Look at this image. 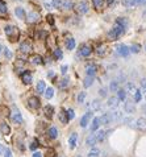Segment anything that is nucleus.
I'll return each mask as SVG.
<instances>
[{"instance_id": "obj_1", "label": "nucleus", "mask_w": 146, "mask_h": 157, "mask_svg": "<svg viewBox=\"0 0 146 157\" xmlns=\"http://www.w3.org/2000/svg\"><path fill=\"white\" fill-rule=\"evenodd\" d=\"M124 27L121 25V24H118V22H116L115 25H113L112 31L108 32V38L109 40H116V38H118L120 36L124 33Z\"/></svg>"}, {"instance_id": "obj_2", "label": "nucleus", "mask_w": 146, "mask_h": 157, "mask_svg": "<svg viewBox=\"0 0 146 157\" xmlns=\"http://www.w3.org/2000/svg\"><path fill=\"white\" fill-rule=\"evenodd\" d=\"M4 31H5L7 36H9L11 41H16V38L19 37V31H16V29L13 28V27H11V25H7Z\"/></svg>"}, {"instance_id": "obj_3", "label": "nucleus", "mask_w": 146, "mask_h": 157, "mask_svg": "<svg viewBox=\"0 0 146 157\" xmlns=\"http://www.w3.org/2000/svg\"><path fill=\"white\" fill-rule=\"evenodd\" d=\"M116 50H117V53L120 54V56L128 57V56H129V52H130V49H129L126 45H124V44H118L117 48H116Z\"/></svg>"}, {"instance_id": "obj_4", "label": "nucleus", "mask_w": 146, "mask_h": 157, "mask_svg": "<svg viewBox=\"0 0 146 157\" xmlns=\"http://www.w3.org/2000/svg\"><path fill=\"white\" fill-rule=\"evenodd\" d=\"M88 10H90V5H88V3L87 1H80V3L76 5V11H78L79 13H87L88 12Z\"/></svg>"}, {"instance_id": "obj_5", "label": "nucleus", "mask_w": 146, "mask_h": 157, "mask_svg": "<svg viewBox=\"0 0 146 157\" xmlns=\"http://www.w3.org/2000/svg\"><path fill=\"white\" fill-rule=\"evenodd\" d=\"M12 119L15 123H17V124H22L24 123V119H22V115L20 114L19 110H15L12 114Z\"/></svg>"}, {"instance_id": "obj_6", "label": "nucleus", "mask_w": 146, "mask_h": 157, "mask_svg": "<svg viewBox=\"0 0 146 157\" xmlns=\"http://www.w3.org/2000/svg\"><path fill=\"white\" fill-rule=\"evenodd\" d=\"M76 141H78V133H71L70 135V139H68V147H70V149H74L75 147H76Z\"/></svg>"}, {"instance_id": "obj_7", "label": "nucleus", "mask_w": 146, "mask_h": 157, "mask_svg": "<svg viewBox=\"0 0 146 157\" xmlns=\"http://www.w3.org/2000/svg\"><path fill=\"white\" fill-rule=\"evenodd\" d=\"M91 116H92V112H87V114H84L83 116H82L80 119V127H83V128H86L88 124V122H90Z\"/></svg>"}, {"instance_id": "obj_8", "label": "nucleus", "mask_w": 146, "mask_h": 157, "mask_svg": "<svg viewBox=\"0 0 146 157\" xmlns=\"http://www.w3.org/2000/svg\"><path fill=\"white\" fill-rule=\"evenodd\" d=\"M28 104L32 108H38V107H40V99H38L37 97H30L28 99Z\"/></svg>"}, {"instance_id": "obj_9", "label": "nucleus", "mask_w": 146, "mask_h": 157, "mask_svg": "<svg viewBox=\"0 0 146 157\" xmlns=\"http://www.w3.org/2000/svg\"><path fill=\"white\" fill-rule=\"evenodd\" d=\"M96 65H93V63H91V65H87V67H86V73H87V77H93L95 74H96Z\"/></svg>"}, {"instance_id": "obj_10", "label": "nucleus", "mask_w": 146, "mask_h": 157, "mask_svg": "<svg viewBox=\"0 0 146 157\" xmlns=\"http://www.w3.org/2000/svg\"><path fill=\"white\" fill-rule=\"evenodd\" d=\"M124 110H125V112H128V114H133L134 110H136V107H134V104L132 103L130 101H128L124 103Z\"/></svg>"}, {"instance_id": "obj_11", "label": "nucleus", "mask_w": 146, "mask_h": 157, "mask_svg": "<svg viewBox=\"0 0 146 157\" xmlns=\"http://www.w3.org/2000/svg\"><path fill=\"white\" fill-rule=\"evenodd\" d=\"M21 79H22V82L24 83H32V81H33V77H32V74L29 71H24L21 74Z\"/></svg>"}, {"instance_id": "obj_12", "label": "nucleus", "mask_w": 146, "mask_h": 157, "mask_svg": "<svg viewBox=\"0 0 146 157\" xmlns=\"http://www.w3.org/2000/svg\"><path fill=\"white\" fill-rule=\"evenodd\" d=\"M26 20H28V22H36L40 20V15L36 12H29L26 16Z\"/></svg>"}, {"instance_id": "obj_13", "label": "nucleus", "mask_w": 146, "mask_h": 157, "mask_svg": "<svg viewBox=\"0 0 146 157\" xmlns=\"http://www.w3.org/2000/svg\"><path fill=\"white\" fill-rule=\"evenodd\" d=\"M136 127L138 129H146V119L138 118V119L136 120Z\"/></svg>"}, {"instance_id": "obj_14", "label": "nucleus", "mask_w": 146, "mask_h": 157, "mask_svg": "<svg viewBox=\"0 0 146 157\" xmlns=\"http://www.w3.org/2000/svg\"><path fill=\"white\" fill-rule=\"evenodd\" d=\"M29 61H30L32 63H34V65H41V63H44V61H42V57L41 56H32L30 58H29Z\"/></svg>"}, {"instance_id": "obj_15", "label": "nucleus", "mask_w": 146, "mask_h": 157, "mask_svg": "<svg viewBox=\"0 0 146 157\" xmlns=\"http://www.w3.org/2000/svg\"><path fill=\"white\" fill-rule=\"evenodd\" d=\"M112 115L111 114H104L101 118H100V122L103 123V124H109V123L112 122Z\"/></svg>"}, {"instance_id": "obj_16", "label": "nucleus", "mask_w": 146, "mask_h": 157, "mask_svg": "<svg viewBox=\"0 0 146 157\" xmlns=\"http://www.w3.org/2000/svg\"><path fill=\"white\" fill-rule=\"evenodd\" d=\"M45 91H46L45 82L44 81H38V83H37V92H38V94H45Z\"/></svg>"}, {"instance_id": "obj_17", "label": "nucleus", "mask_w": 146, "mask_h": 157, "mask_svg": "<svg viewBox=\"0 0 146 157\" xmlns=\"http://www.w3.org/2000/svg\"><path fill=\"white\" fill-rule=\"evenodd\" d=\"M15 15L17 16L19 19H25V17H26V13H25V11L22 10L21 7H17V8H16V10H15Z\"/></svg>"}, {"instance_id": "obj_18", "label": "nucleus", "mask_w": 146, "mask_h": 157, "mask_svg": "<svg viewBox=\"0 0 146 157\" xmlns=\"http://www.w3.org/2000/svg\"><path fill=\"white\" fill-rule=\"evenodd\" d=\"M30 44H29L28 41H25V42H22L21 45H20V50L22 52V53H29L30 52Z\"/></svg>"}, {"instance_id": "obj_19", "label": "nucleus", "mask_w": 146, "mask_h": 157, "mask_svg": "<svg viewBox=\"0 0 146 157\" xmlns=\"http://www.w3.org/2000/svg\"><path fill=\"white\" fill-rule=\"evenodd\" d=\"M100 118H95V119L92 120V126H91V131L92 132H95V131H97L99 129V127H100Z\"/></svg>"}, {"instance_id": "obj_20", "label": "nucleus", "mask_w": 146, "mask_h": 157, "mask_svg": "<svg viewBox=\"0 0 146 157\" xmlns=\"http://www.w3.org/2000/svg\"><path fill=\"white\" fill-rule=\"evenodd\" d=\"M44 114L49 118V119H51V118H53V114H54V108L51 106H46L44 108Z\"/></svg>"}, {"instance_id": "obj_21", "label": "nucleus", "mask_w": 146, "mask_h": 157, "mask_svg": "<svg viewBox=\"0 0 146 157\" xmlns=\"http://www.w3.org/2000/svg\"><path fill=\"white\" fill-rule=\"evenodd\" d=\"M59 120L63 123V124H66V123L68 122V116H67V111L65 110H61V112H59Z\"/></svg>"}, {"instance_id": "obj_22", "label": "nucleus", "mask_w": 146, "mask_h": 157, "mask_svg": "<svg viewBox=\"0 0 146 157\" xmlns=\"http://www.w3.org/2000/svg\"><path fill=\"white\" fill-rule=\"evenodd\" d=\"M80 54L83 57H88L91 54V48L88 46V45H83L82 49H80Z\"/></svg>"}, {"instance_id": "obj_23", "label": "nucleus", "mask_w": 146, "mask_h": 157, "mask_svg": "<svg viewBox=\"0 0 146 157\" xmlns=\"http://www.w3.org/2000/svg\"><path fill=\"white\" fill-rule=\"evenodd\" d=\"M0 131H1L3 135H8V133L11 132V128L7 123H1V124H0Z\"/></svg>"}, {"instance_id": "obj_24", "label": "nucleus", "mask_w": 146, "mask_h": 157, "mask_svg": "<svg viewBox=\"0 0 146 157\" xmlns=\"http://www.w3.org/2000/svg\"><path fill=\"white\" fill-rule=\"evenodd\" d=\"M47 135H49L50 139H55L58 136V131H57L55 127H50L49 131H47Z\"/></svg>"}, {"instance_id": "obj_25", "label": "nucleus", "mask_w": 146, "mask_h": 157, "mask_svg": "<svg viewBox=\"0 0 146 157\" xmlns=\"http://www.w3.org/2000/svg\"><path fill=\"white\" fill-rule=\"evenodd\" d=\"M66 48H67L68 50H72L75 48V40L74 38H67L66 40Z\"/></svg>"}, {"instance_id": "obj_26", "label": "nucleus", "mask_w": 146, "mask_h": 157, "mask_svg": "<svg viewBox=\"0 0 146 157\" xmlns=\"http://www.w3.org/2000/svg\"><path fill=\"white\" fill-rule=\"evenodd\" d=\"M122 5L130 8V7L137 5V0H122Z\"/></svg>"}, {"instance_id": "obj_27", "label": "nucleus", "mask_w": 146, "mask_h": 157, "mask_svg": "<svg viewBox=\"0 0 146 157\" xmlns=\"http://www.w3.org/2000/svg\"><path fill=\"white\" fill-rule=\"evenodd\" d=\"M97 143L96 140V135H91L87 137V145H90V147H92V145H95Z\"/></svg>"}, {"instance_id": "obj_28", "label": "nucleus", "mask_w": 146, "mask_h": 157, "mask_svg": "<svg viewBox=\"0 0 146 157\" xmlns=\"http://www.w3.org/2000/svg\"><path fill=\"white\" fill-rule=\"evenodd\" d=\"M72 7H74V3H72L71 0H63V4H62L63 10H71Z\"/></svg>"}, {"instance_id": "obj_29", "label": "nucleus", "mask_w": 146, "mask_h": 157, "mask_svg": "<svg viewBox=\"0 0 146 157\" xmlns=\"http://www.w3.org/2000/svg\"><path fill=\"white\" fill-rule=\"evenodd\" d=\"M45 98H46L47 101L49 99H51L53 98V95H54V90H53V87H49V88H46V91H45Z\"/></svg>"}, {"instance_id": "obj_30", "label": "nucleus", "mask_w": 146, "mask_h": 157, "mask_svg": "<svg viewBox=\"0 0 146 157\" xmlns=\"http://www.w3.org/2000/svg\"><path fill=\"white\" fill-rule=\"evenodd\" d=\"M117 102H118V98H115V97L109 98L107 106H108V107H116V106H117Z\"/></svg>"}, {"instance_id": "obj_31", "label": "nucleus", "mask_w": 146, "mask_h": 157, "mask_svg": "<svg viewBox=\"0 0 146 157\" xmlns=\"http://www.w3.org/2000/svg\"><path fill=\"white\" fill-rule=\"evenodd\" d=\"M95 135H96L97 143H100V141H103V140H104V137H105V132H104V131H97Z\"/></svg>"}, {"instance_id": "obj_32", "label": "nucleus", "mask_w": 146, "mask_h": 157, "mask_svg": "<svg viewBox=\"0 0 146 157\" xmlns=\"http://www.w3.org/2000/svg\"><path fill=\"white\" fill-rule=\"evenodd\" d=\"M100 154V151L97 148H92L90 152H88V157H99Z\"/></svg>"}, {"instance_id": "obj_33", "label": "nucleus", "mask_w": 146, "mask_h": 157, "mask_svg": "<svg viewBox=\"0 0 146 157\" xmlns=\"http://www.w3.org/2000/svg\"><path fill=\"white\" fill-rule=\"evenodd\" d=\"M68 83H70V79H68L67 77H65L62 81L59 82V87H61V88H65V87H67V86H68Z\"/></svg>"}, {"instance_id": "obj_34", "label": "nucleus", "mask_w": 146, "mask_h": 157, "mask_svg": "<svg viewBox=\"0 0 146 157\" xmlns=\"http://www.w3.org/2000/svg\"><path fill=\"white\" fill-rule=\"evenodd\" d=\"M92 4L96 10H100L103 7V4H104V0H92Z\"/></svg>"}, {"instance_id": "obj_35", "label": "nucleus", "mask_w": 146, "mask_h": 157, "mask_svg": "<svg viewBox=\"0 0 146 157\" xmlns=\"http://www.w3.org/2000/svg\"><path fill=\"white\" fill-rule=\"evenodd\" d=\"M111 115H112V119H113V120H121V118H122L121 112H120L118 110H117V111H113Z\"/></svg>"}, {"instance_id": "obj_36", "label": "nucleus", "mask_w": 146, "mask_h": 157, "mask_svg": "<svg viewBox=\"0 0 146 157\" xmlns=\"http://www.w3.org/2000/svg\"><path fill=\"white\" fill-rule=\"evenodd\" d=\"M92 83H93V77H87V78L84 79L83 86H84V87H90Z\"/></svg>"}, {"instance_id": "obj_37", "label": "nucleus", "mask_w": 146, "mask_h": 157, "mask_svg": "<svg viewBox=\"0 0 146 157\" xmlns=\"http://www.w3.org/2000/svg\"><path fill=\"white\" fill-rule=\"evenodd\" d=\"M91 108H92V110H95V111H97V110H100V108H101V104H100L99 101H93L92 103H91Z\"/></svg>"}, {"instance_id": "obj_38", "label": "nucleus", "mask_w": 146, "mask_h": 157, "mask_svg": "<svg viewBox=\"0 0 146 157\" xmlns=\"http://www.w3.org/2000/svg\"><path fill=\"white\" fill-rule=\"evenodd\" d=\"M125 97H126V92H125V90H118V91H117L118 101H125Z\"/></svg>"}, {"instance_id": "obj_39", "label": "nucleus", "mask_w": 146, "mask_h": 157, "mask_svg": "<svg viewBox=\"0 0 146 157\" xmlns=\"http://www.w3.org/2000/svg\"><path fill=\"white\" fill-rule=\"evenodd\" d=\"M7 11H8V8H7L5 1H3V0H0V13H5Z\"/></svg>"}, {"instance_id": "obj_40", "label": "nucleus", "mask_w": 146, "mask_h": 157, "mask_svg": "<svg viewBox=\"0 0 146 157\" xmlns=\"http://www.w3.org/2000/svg\"><path fill=\"white\" fill-rule=\"evenodd\" d=\"M105 49H107V48L104 46V45H101V46H99L96 49V53L99 54V56H104V54H105Z\"/></svg>"}, {"instance_id": "obj_41", "label": "nucleus", "mask_w": 146, "mask_h": 157, "mask_svg": "<svg viewBox=\"0 0 146 157\" xmlns=\"http://www.w3.org/2000/svg\"><path fill=\"white\" fill-rule=\"evenodd\" d=\"M54 57H55L57 60H61V58L63 57L62 50H61V49H55V50H54Z\"/></svg>"}, {"instance_id": "obj_42", "label": "nucleus", "mask_w": 146, "mask_h": 157, "mask_svg": "<svg viewBox=\"0 0 146 157\" xmlns=\"http://www.w3.org/2000/svg\"><path fill=\"white\" fill-rule=\"evenodd\" d=\"M63 0H53V5L54 8H62Z\"/></svg>"}, {"instance_id": "obj_43", "label": "nucleus", "mask_w": 146, "mask_h": 157, "mask_svg": "<svg viewBox=\"0 0 146 157\" xmlns=\"http://www.w3.org/2000/svg\"><path fill=\"white\" fill-rule=\"evenodd\" d=\"M109 88H111L112 91H117V88H118V82H116V81L111 82V86H109Z\"/></svg>"}, {"instance_id": "obj_44", "label": "nucleus", "mask_w": 146, "mask_h": 157, "mask_svg": "<svg viewBox=\"0 0 146 157\" xmlns=\"http://www.w3.org/2000/svg\"><path fill=\"white\" fill-rule=\"evenodd\" d=\"M45 156H46V157H57V153H55V151H54V149H47Z\"/></svg>"}, {"instance_id": "obj_45", "label": "nucleus", "mask_w": 146, "mask_h": 157, "mask_svg": "<svg viewBox=\"0 0 146 157\" xmlns=\"http://www.w3.org/2000/svg\"><path fill=\"white\" fill-rule=\"evenodd\" d=\"M126 88H128V91H130L132 94L137 91V90H136V87H134V85H133V83H128V85H126Z\"/></svg>"}, {"instance_id": "obj_46", "label": "nucleus", "mask_w": 146, "mask_h": 157, "mask_svg": "<svg viewBox=\"0 0 146 157\" xmlns=\"http://www.w3.org/2000/svg\"><path fill=\"white\" fill-rule=\"evenodd\" d=\"M130 52H133V53H138V52H140V45L133 44L130 46Z\"/></svg>"}, {"instance_id": "obj_47", "label": "nucleus", "mask_w": 146, "mask_h": 157, "mask_svg": "<svg viewBox=\"0 0 146 157\" xmlns=\"http://www.w3.org/2000/svg\"><path fill=\"white\" fill-rule=\"evenodd\" d=\"M67 116H68V120H72L75 118V114H74V110H72V108L67 110Z\"/></svg>"}, {"instance_id": "obj_48", "label": "nucleus", "mask_w": 146, "mask_h": 157, "mask_svg": "<svg viewBox=\"0 0 146 157\" xmlns=\"http://www.w3.org/2000/svg\"><path fill=\"white\" fill-rule=\"evenodd\" d=\"M141 99H142V95H141V92L137 90V91L134 92V101H136V102H140Z\"/></svg>"}, {"instance_id": "obj_49", "label": "nucleus", "mask_w": 146, "mask_h": 157, "mask_svg": "<svg viewBox=\"0 0 146 157\" xmlns=\"http://www.w3.org/2000/svg\"><path fill=\"white\" fill-rule=\"evenodd\" d=\"M4 56H5V58H12V52L7 48V49H4Z\"/></svg>"}, {"instance_id": "obj_50", "label": "nucleus", "mask_w": 146, "mask_h": 157, "mask_svg": "<svg viewBox=\"0 0 146 157\" xmlns=\"http://www.w3.org/2000/svg\"><path fill=\"white\" fill-rule=\"evenodd\" d=\"M84 98H86V92H80V94L78 95V102H79V103H83Z\"/></svg>"}, {"instance_id": "obj_51", "label": "nucleus", "mask_w": 146, "mask_h": 157, "mask_svg": "<svg viewBox=\"0 0 146 157\" xmlns=\"http://www.w3.org/2000/svg\"><path fill=\"white\" fill-rule=\"evenodd\" d=\"M46 20H47V22H50L51 25H54V17L51 15H47L46 16Z\"/></svg>"}, {"instance_id": "obj_52", "label": "nucleus", "mask_w": 146, "mask_h": 157, "mask_svg": "<svg viewBox=\"0 0 146 157\" xmlns=\"http://www.w3.org/2000/svg\"><path fill=\"white\" fill-rule=\"evenodd\" d=\"M53 1H45V8H47V10H51L53 8Z\"/></svg>"}, {"instance_id": "obj_53", "label": "nucleus", "mask_w": 146, "mask_h": 157, "mask_svg": "<svg viewBox=\"0 0 146 157\" xmlns=\"http://www.w3.org/2000/svg\"><path fill=\"white\" fill-rule=\"evenodd\" d=\"M4 157H13V156H12V151H11L9 148H7L5 153H4Z\"/></svg>"}, {"instance_id": "obj_54", "label": "nucleus", "mask_w": 146, "mask_h": 157, "mask_svg": "<svg viewBox=\"0 0 146 157\" xmlns=\"http://www.w3.org/2000/svg\"><path fill=\"white\" fill-rule=\"evenodd\" d=\"M99 94H100V97H107V90L105 88H100Z\"/></svg>"}, {"instance_id": "obj_55", "label": "nucleus", "mask_w": 146, "mask_h": 157, "mask_svg": "<svg viewBox=\"0 0 146 157\" xmlns=\"http://www.w3.org/2000/svg\"><path fill=\"white\" fill-rule=\"evenodd\" d=\"M5 151H7V148L4 147L3 144H0V154H3V153H5Z\"/></svg>"}, {"instance_id": "obj_56", "label": "nucleus", "mask_w": 146, "mask_h": 157, "mask_svg": "<svg viewBox=\"0 0 146 157\" xmlns=\"http://www.w3.org/2000/svg\"><path fill=\"white\" fill-rule=\"evenodd\" d=\"M37 147H38V143H37V141H33V143L30 144V149H33V151H34V149H36Z\"/></svg>"}, {"instance_id": "obj_57", "label": "nucleus", "mask_w": 146, "mask_h": 157, "mask_svg": "<svg viewBox=\"0 0 146 157\" xmlns=\"http://www.w3.org/2000/svg\"><path fill=\"white\" fill-rule=\"evenodd\" d=\"M141 87L146 91V79H142V81H141Z\"/></svg>"}, {"instance_id": "obj_58", "label": "nucleus", "mask_w": 146, "mask_h": 157, "mask_svg": "<svg viewBox=\"0 0 146 157\" xmlns=\"http://www.w3.org/2000/svg\"><path fill=\"white\" fill-rule=\"evenodd\" d=\"M146 0H137V5H145Z\"/></svg>"}, {"instance_id": "obj_59", "label": "nucleus", "mask_w": 146, "mask_h": 157, "mask_svg": "<svg viewBox=\"0 0 146 157\" xmlns=\"http://www.w3.org/2000/svg\"><path fill=\"white\" fill-rule=\"evenodd\" d=\"M61 70H62V74H66V71H67V66L63 65V66H62V69H61Z\"/></svg>"}, {"instance_id": "obj_60", "label": "nucleus", "mask_w": 146, "mask_h": 157, "mask_svg": "<svg viewBox=\"0 0 146 157\" xmlns=\"http://www.w3.org/2000/svg\"><path fill=\"white\" fill-rule=\"evenodd\" d=\"M33 157H42V154H41L40 152H34V153H33Z\"/></svg>"}, {"instance_id": "obj_61", "label": "nucleus", "mask_w": 146, "mask_h": 157, "mask_svg": "<svg viewBox=\"0 0 146 157\" xmlns=\"http://www.w3.org/2000/svg\"><path fill=\"white\" fill-rule=\"evenodd\" d=\"M107 3H108V5H112L115 3V0H107Z\"/></svg>"}, {"instance_id": "obj_62", "label": "nucleus", "mask_w": 146, "mask_h": 157, "mask_svg": "<svg viewBox=\"0 0 146 157\" xmlns=\"http://www.w3.org/2000/svg\"><path fill=\"white\" fill-rule=\"evenodd\" d=\"M47 77H50V78H51V77H54V73H53V71H50L49 74H47Z\"/></svg>"}, {"instance_id": "obj_63", "label": "nucleus", "mask_w": 146, "mask_h": 157, "mask_svg": "<svg viewBox=\"0 0 146 157\" xmlns=\"http://www.w3.org/2000/svg\"><path fill=\"white\" fill-rule=\"evenodd\" d=\"M1 50H3V46H1V45H0V53H1Z\"/></svg>"}, {"instance_id": "obj_64", "label": "nucleus", "mask_w": 146, "mask_h": 157, "mask_svg": "<svg viewBox=\"0 0 146 157\" xmlns=\"http://www.w3.org/2000/svg\"><path fill=\"white\" fill-rule=\"evenodd\" d=\"M145 99H146V97H145Z\"/></svg>"}]
</instances>
